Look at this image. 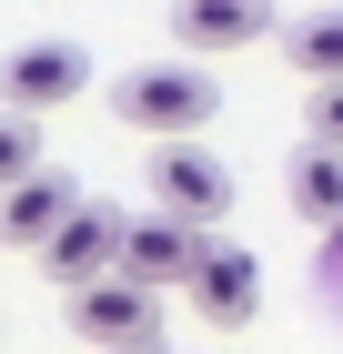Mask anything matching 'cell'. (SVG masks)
<instances>
[{
  "instance_id": "9c48e42d",
  "label": "cell",
  "mask_w": 343,
  "mask_h": 354,
  "mask_svg": "<svg viewBox=\"0 0 343 354\" xmlns=\"http://www.w3.org/2000/svg\"><path fill=\"white\" fill-rule=\"evenodd\" d=\"M81 203H91L81 183H61V172H41V183L0 192V233H10V243H30V253H51V243H61V223H71Z\"/></svg>"
},
{
  "instance_id": "7c38bea8",
  "label": "cell",
  "mask_w": 343,
  "mask_h": 354,
  "mask_svg": "<svg viewBox=\"0 0 343 354\" xmlns=\"http://www.w3.org/2000/svg\"><path fill=\"white\" fill-rule=\"evenodd\" d=\"M0 183L10 192L41 183V132H30V111H0Z\"/></svg>"
},
{
  "instance_id": "8fae6325",
  "label": "cell",
  "mask_w": 343,
  "mask_h": 354,
  "mask_svg": "<svg viewBox=\"0 0 343 354\" xmlns=\"http://www.w3.org/2000/svg\"><path fill=\"white\" fill-rule=\"evenodd\" d=\"M283 61H293L313 91H333V82H343V10H303V21H283Z\"/></svg>"
},
{
  "instance_id": "8992f818",
  "label": "cell",
  "mask_w": 343,
  "mask_h": 354,
  "mask_svg": "<svg viewBox=\"0 0 343 354\" xmlns=\"http://www.w3.org/2000/svg\"><path fill=\"white\" fill-rule=\"evenodd\" d=\"M81 82H91V51H81V41H21V51L0 61V111H30V122H41V111L71 102Z\"/></svg>"
},
{
  "instance_id": "30bf717a",
  "label": "cell",
  "mask_w": 343,
  "mask_h": 354,
  "mask_svg": "<svg viewBox=\"0 0 343 354\" xmlns=\"http://www.w3.org/2000/svg\"><path fill=\"white\" fill-rule=\"evenodd\" d=\"M283 203H293L303 223H333V233H343V152H333V142H293Z\"/></svg>"
},
{
  "instance_id": "277c9868",
  "label": "cell",
  "mask_w": 343,
  "mask_h": 354,
  "mask_svg": "<svg viewBox=\"0 0 343 354\" xmlns=\"http://www.w3.org/2000/svg\"><path fill=\"white\" fill-rule=\"evenodd\" d=\"M222 243V233H192V223L172 213H132V243H121V283H141V294H161V283H182L192 294V273H202V253Z\"/></svg>"
},
{
  "instance_id": "3957f363",
  "label": "cell",
  "mask_w": 343,
  "mask_h": 354,
  "mask_svg": "<svg viewBox=\"0 0 343 354\" xmlns=\"http://www.w3.org/2000/svg\"><path fill=\"white\" fill-rule=\"evenodd\" d=\"M152 213H172V223H192V233H212V223L233 213V172L212 162L202 142H161V152H152Z\"/></svg>"
},
{
  "instance_id": "7a4b0ae2",
  "label": "cell",
  "mask_w": 343,
  "mask_h": 354,
  "mask_svg": "<svg viewBox=\"0 0 343 354\" xmlns=\"http://www.w3.org/2000/svg\"><path fill=\"white\" fill-rule=\"evenodd\" d=\"M121 243H132V213L91 192V203L61 223V243H51V253H30V263L51 273L61 294H91V283H121Z\"/></svg>"
},
{
  "instance_id": "5b68a950",
  "label": "cell",
  "mask_w": 343,
  "mask_h": 354,
  "mask_svg": "<svg viewBox=\"0 0 343 354\" xmlns=\"http://www.w3.org/2000/svg\"><path fill=\"white\" fill-rule=\"evenodd\" d=\"M71 324H81V344H101V354H161V294L91 283V294H71Z\"/></svg>"
},
{
  "instance_id": "6da1fadb",
  "label": "cell",
  "mask_w": 343,
  "mask_h": 354,
  "mask_svg": "<svg viewBox=\"0 0 343 354\" xmlns=\"http://www.w3.org/2000/svg\"><path fill=\"white\" fill-rule=\"evenodd\" d=\"M111 111L132 122V132H152V142H192L222 111V82H202L192 61H132L121 82H111Z\"/></svg>"
},
{
  "instance_id": "ba28073f",
  "label": "cell",
  "mask_w": 343,
  "mask_h": 354,
  "mask_svg": "<svg viewBox=\"0 0 343 354\" xmlns=\"http://www.w3.org/2000/svg\"><path fill=\"white\" fill-rule=\"evenodd\" d=\"M192 314H202V324H253V314H263V263H253V243H212L202 253Z\"/></svg>"
},
{
  "instance_id": "52a82bcc",
  "label": "cell",
  "mask_w": 343,
  "mask_h": 354,
  "mask_svg": "<svg viewBox=\"0 0 343 354\" xmlns=\"http://www.w3.org/2000/svg\"><path fill=\"white\" fill-rule=\"evenodd\" d=\"M172 41H182V51H242V41H283V10H273V0H182V10H172Z\"/></svg>"
},
{
  "instance_id": "4fadbf2b",
  "label": "cell",
  "mask_w": 343,
  "mask_h": 354,
  "mask_svg": "<svg viewBox=\"0 0 343 354\" xmlns=\"http://www.w3.org/2000/svg\"><path fill=\"white\" fill-rule=\"evenodd\" d=\"M303 142H333V152H343V82L303 102Z\"/></svg>"
}]
</instances>
